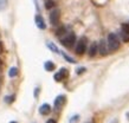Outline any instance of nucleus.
I'll return each mask as SVG.
<instances>
[{
	"instance_id": "f257e3e1",
	"label": "nucleus",
	"mask_w": 129,
	"mask_h": 123,
	"mask_svg": "<svg viewBox=\"0 0 129 123\" xmlns=\"http://www.w3.org/2000/svg\"><path fill=\"white\" fill-rule=\"evenodd\" d=\"M60 43L63 46L70 49L74 46V44L76 43V36H75L74 32H67L65 36L60 37Z\"/></svg>"
},
{
	"instance_id": "f03ea898",
	"label": "nucleus",
	"mask_w": 129,
	"mask_h": 123,
	"mask_svg": "<svg viewBox=\"0 0 129 123\" xmlns=\"http://www.w3.org/2000/svg\"><path fill=\"white\" fill-rule=\"evenodd\" d=\"M108 46H109L110 51H116L120 49V39L115 33H109L108 34V39H107Z\"/></svg>"
},
{
	"instance_id": "7ed1b4c3",
	"label": "nucleus",
	"mask_w": 129,
	"mask_h": 123,
	"mask_svg": "<svg viewBox=\"0 0 129 123\" xmlns=\"http://www.w3.org/2000/svg\"><path fill=\"white\" fill-rule=\"evenodd\" d=\"M86 45H88L86 37H81V38L77 40V43H76V49H75L76 53L78 56L84 55V52H85V50H86Z\"/></svg>"
},
{
	"instance_id": "20e7f679",
	"label": "nucleus",
	"mask_w": 129,
	"mask_h": 123,
	"mask_svg": "<svg viewBox=\"0 0 129 123\" xmlns=\"http://www.w3.org/2000/svg\"><path fill=\"white\" fill-rule=\"evenodd\" d=\"M68 77H69V71H68L65 68L60 69L58 72H56L55 76H53V78H55L56 82H63L64 79H67Z\"/></svg>"
},
{
	"instance_id": "39448f33",
	"label": "nucleus",
	"mask_w": 129,
	"mask_h": 123,
	"mask_svg": "<svg viewBox=\"0 0 129 123\" xmlns=\"http://www.w3.org/2000/svg\"><path fill=\"white\" fill-rule=\"evenodd\" d=\"M59 18H60V12H59V10L58 8H53V10L51 11V13H50V23H51V25H53V26L58 25Z\"/></svg>"
},
{
	"instance_id": "423d86ee",
	"label": "nucleus",
	"mask_w": 129,
	"mask_h": 123,
	"mask_svg": "<svg viewBox=\"0 0 129 123\" xmlns=\"http://www.w3.org/2000/svg\"><path fill=\"white\" fill-rule=\"evenodd\" d=\"M67 103V97L64 95H59L56 97L55 99V103H53V107H55L56 110H60L63 107H64V104Z\"/></svg>"
},
{
	"instance_id": "0eeeda50",
	"label": "nucleus",
	"mask_w": 129,
	"mask_h": 123,
	"mask_svg": "<svg viewBox=\"0 0 129 123\" xmlns=\"http://www.w3.org/2000/svg\"><path fill=\"white\" fill-rule=\"evenodd\" d=\"M108 51H110L109 46H108V43H107L106 40L102 39L101 42L98 43V52H100V55L104 57V56L108 55Z\"/></svg>"
},
{
	"instance_id": "6e6552de",
	"label": "nucleus",
	"mask_w": 129,
	"mask_h": 123,
	"mask_svg": "<svg viewBox=\"0 0 129 123\" xmlns=\"http://www.w3.org/2000/svg\"><path fill=\"white\" fill-rule=\"evenodd\" d=\"M97 52H98V44L96 42H94V43H91V45H90L88 55H89V57L92 58V57H95V56L97 55Z\"/></svg>"
},
{
	"instance_id": "1a4fd4ad",
	"label": "nucleus",
	"mask_w": 129,
	"mask_h": 123,
	"mask_svg": "<svg viewBox=\"0 0 129 123\" xmlns=\"http://www.w3.org/2000/svg\"><path fill=\"white\" fill-rule=\"evenodd\" d=\"M50 112H51V107H50V104L44 103V104H42V105L39 107V114H40V115L46 116V115H49Z\"/></svg>"
},
{
	"instance_id": "9d476101",
	"label": "nucleus",
	"mask_w": 129,
	"mask_h": 123,
	"mask_svg": "<svg viewBox=\"0 0 129 123\" xmlns=\"http://www.w3.org/2000/svg\"><path fill=\"white\" fill-rule=\"evenodd\" d=\"M36 24H37V27L40 28V30H45L46 28V24H45V21H44L43 17L42 16H36Z\"/></svg>"
},
{
	"instance_id": "9b49d317",
	"label": "nucleus",
	"mask_w": 129,
	"mask_h": 123,
	"mask_svg": "<svg viewBox=\"0 0 129 123\" xmlns=\"http://www.w3.org/2000/svg\"><path fill=\"white\" fill-rule=\"evenodd\" d=\"M44 69L46 70V71H55L56 69V65L51 60H47V62H45V64H44Z\"/></svg>"
},
{
	"instance_id": "f8f14e48",
	"label": "nucleus",
	"mask_w": 129,
	"mask_h": 123,
	"mask_svg": "<svg viewBox=\"0 0 129 123\" xmlns=\"http://www.w3.org/2000/svg\"><path fill=\"white\" fill-rule=\"evenodd\" d=\"M46 46H47L49 49H50V50H52V51L55 52V53H60V52H59V50H58V48H57V46H56V45H55L53 43L49 42V43L46 44Z\"/></svg>"
},
{
	"instance_id": "ddd939ff",
	"label": "nucleus",
	"mask_w": 129,
	"mask_h": 123,
	"mask_svg": "<svg viewBox=\"0 0 129 123\" xmlns=\"http://www.w3.org/2000/svg\"><path fill=\"white\" fill-rule=\"evenodd\" d=\"M53 7H55V1L53 0H46L45 1V8L46 10H51Z\"/></svg>"
},
{
	"instance_id": "4468645a",
	"label": "nucleus",
	"mask_w": 129,
	"mask_h": 123,
	"mask_svg": "<svg viewBox=\"0 0 129 123\" xmlns=\"http://www.w3.org/2000/svg\"><path fill=\"white\" fill-rule=\"evenodd\" d=\"M8 76H10L11 78H13V77L18 76V69H17V68H11V69H10V71H8Z\"/></svg>"
},
{
	"instance_id": "2eb2a0df",
	"label": "nucleus",
	"mask_w": 129,
	"mask_h": 123,
	"mask_svg": "<svg viewBox=\"0 0 129 123\" xmlns=\"http://www.w3.org/2000/svg\"><path fill=\"white\" fill-rule=\"evenodd\" d=\"M7 7V0H0V11H4Z\"/></svg>"
},
{
	"instance_id": "dca6fc26",
	"label": "nucleus",
	"mask_w": 129,
	"mask_h": 123,
	"mask_svg": "<svg viewBox=\"0 0 129 123\" xmlns=\"http://www.w3.org/2000/svg\"><path fill=\"white\" fill-rule=\"evenodd\" d=\"M121 37H122V39L124 40V42H129V34L127 33V32L121 31Z\"/></svg>"
},
{
	"instance_id": "f3484780",
	"label": "nucleus",
	"mask_w": 129,
	"mask_h": 123,
	"mask_svg": "<svg viewBox=\"0 0 129 123\" xmlns=\"http://www.w3.org/2000/svg\"><path fill=\"white\" fill-rule=\"evenodd\" d=\"M79 121V116L78 115H75V116H72L70 118V121H69V123H77Z\"/></svg>"
},
{
	"instance_id": "a211bd4d",
	"label": "nucleus",
	"mask_w": 129,
	"mask_h": 123,
	"mask_svg": "<svg viewBox=\"0 0 129 123\" xmlns=\"http://www.w3.org/2000/svg\"><path fill=\"white\" fill-rule=\"evenodd\" d=\"M14 98H16V96L14 95H12V96H8V97H6V103H12L13 101H14Z\"/></svg>"
},
{
	"instance_id": "6ab92c4d",
	"label": "nucleus",
	"mask_w": 129,
	"mask_h": 123,
	"mask_svg": "<svg viewBox=\"0 0 129 123\" xmlns=\"http://www.w3.org/2000/svg\"><path fill=\"white\" fill-rule=\"evenodd\" d=\"M62 53H63V52H62ZM63 56H64V58H65V59H67V60H69L70 63H76V62H75V59H74V58H71V57H69V56H68V55H65V53H63Z\"/></svg>"
},
{
	"instance_id": "aec40b11",
	"label": "nucleus",
	"mask_w": 129,
	"mask_h": 123,
	"mask_svg": "<svg viewBox=\"0 0 129 123\" xmlns=\"http://www.w3.org/2000/svg\"><path fill=\"white\" fill-rule=\"evenodd\" d=\"M122 31L127 32V33L129 34V24H123L122 25Z\"/></svg>"
},
{
	"instance_id": "412c9836",
	"label": "nucleus",
	"mask_w": 129,
	"mask_h": 123,
	"mask_svg": "<svg viewBox=\"0 0 129 123\" xmlns=\"http://www.w3.org/2000/svg\"><path fill=\"white\" fill-rule=\"evenodd\" d=\"M84 71H85V68H79V69H77V70H76V73H77V75H79V73H83Z\"/></svg>"
},
{
	"instance_id": "4be33fe9",
	"label": "nucleus",
	"mask_w": 129,
	"mask_h": 123,
	"mask_svg": "<svg viewBox=\"0 0 129 123\" xmlns=\"http://www.w3.org/2000/svg\"><path fill=\"white\" fill-rule=\"evenodd\" d=\"M46 123H57L56 122V119H53V118H50L49 121H46Z\"/></svg>"
},
{
	"instance_id": "5701e85b",
	"label": "nucleus",
	"mask_w": 129,
	"mask_h": 123,
	"mask_svg": "<svg viewBox=\"0 0 129 123\" xmlns=\"http://www.w3.org/2000/svg\"><path fill=\"white\" fill-rule=\"evenodd\" d=\"M110 123H118V119H117V118H114V119H113V121H111V122H110Z\"/></svg>"
},
{
	"instance_id": "b1692460",
	"label": "nucleus",
	"mask_w": 129,
	"mask_h": 123,
	"mask_svg": "<svg viewBox=\"0 0 129 123\" xmlns=\"http://www.w3.org/2000/svg\"><path fill=\"white\" fill-rule=\"evenodd\" d=\"M1 80H3V77H1V73H0V83H1Z\"/></svg>"
},
{
	"instance_id": "393cba45",
	"label": "nucleus",
	"mask_w": 129,
	"mask_h": 123,
	"mask_svg": "<svg viewBox=\"0 0 129 123\" xmlns=\"http://www.w3.org/2000/svg\"><path fill=\"white\" fill-rule=\"evenodd\" d=\"M84 123H94V121H89V122H84Z\"/></svg>"
},
{
	"instance_id": "a878e982",
	"label": "nucleus",
	"mask_w": 129,
	"mask_h": 123,
	"mask_svg": "<svg viewBox=\"0 0 129 123\" xmlns=\"http://www.w3.org/2000/svg\"><path fill=\"white\" fill-rule=\"evenodd\" d=\"M10 123H18V122H16V121H12V122H10Z\"/></svg>"
},
{
	"instance_id": "bb28decb",
	"label": "nucleus",
	"mask_w": 129,
	"mask_h": 123,
	"mask_svg": "<svg viewBox=\"0 0 129 123\" xmlns=\"http://www.w3.org/2000/svg\"><path fill=\"white\" fill-rule=\"evenodd\" d=\"M0 65H1V62H0Z\"/></svg>"
}]
</instances>
